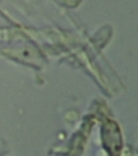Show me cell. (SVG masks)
Listing matches in <instances>:
<instances>
[{
    "label": "cell",
    "instance_id": "cell-1",
    "mask_svg": "<svg viewBox=\"0 0 138 156\" xmlns=\"http://www.w3.org/2000/svg\"><path fill=\"white\" fill-rule=\"evenodd\" d=\"M104 143L107 145V151H110L112 156H119L122 147L121 136L119 129L115 124H111L105 129Z\"/></svg>",
    "mask_w": 138,
    "mask_h": 156
}]
</instances>
